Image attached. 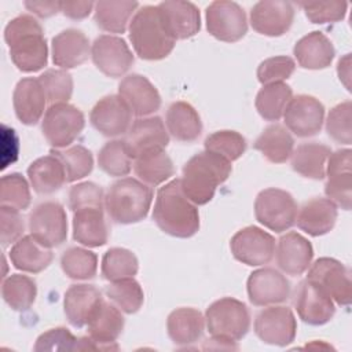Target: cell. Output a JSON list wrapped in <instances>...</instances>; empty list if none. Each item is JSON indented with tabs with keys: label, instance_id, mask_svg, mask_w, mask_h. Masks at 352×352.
Wrapping results in <instances>:
<instances>
[{
	"label": "cell",
	"instance_id": "obj_48",
	"mask_svg": "<svg viewBox=\"0 0 352 352\" xmlns=\"http://www.w3.org/2000/svg\"><path fill=\"white\" fill-rule=\"evenodd\" d=\"M205 150L232 162L245 153L246 139L236 131H217L205 139Z\"/></svg>",
	"mask_w": 352,
	"mask_h": 352
},
{
	"label": "cell",
	"instance_id": "obj_17",
	"mask_svg": "<svg viewBox=\"0 0 352 352\" xmlns=\"http://www.w3.org/2000/svg\"><path fill=\"white\" fill-rule=\"evenodd\" d=\"M249 301L256 307H268L286 301L290 296V282L275 268L264 267L253 271L246 283Z\"/></svg>",
	"mask_w": 352,
	"mask_h": 352
},
{
	"label": "cell",
	"instance_id": "obj_33",
	"mask_svg": "<svg viewBox=\"0 0 352 352\" xmlns=\"http://www.w3.org/2000/svg\"><path fill=\"white\" fill-rule=\"evenodd\" d=\"M205 329V316L195 308H176L168 315L166 330L173 344L186 346L197 342Z\"/></svg>",
	"mask_w": 352,
	"mask_h": 352
},
{
	"label": "cell",
	"instance_id": "obj_46",
	"mask_svg": "<svg viewBox=\"0 0 352 352\" xmlns=\"http://www.w3.org/2000/svg\"><path fill=\"white\" fill-rule=\"evenodd\" d=\"M51 154L56 155L60 160L65 168L67 183L77 182L92 172V168H94L92 153L81 144L70 146L66 148H52Z\"/></svg>",
	"mask_w": 352,
	"mask_h": 352
},
{
	"label": "cell",
	"instance_id": "obj_42",
	"mask_svg": "<svg viewBox=\"0 0 352 352\" xmlns=\"http://www.w3.org/2000/svg\"><path fill=\"white\" fill-rule=\"evenodd\" d=\"M132 164L133 155L125 140H110L99 150L98 165L109 176H126L132 169Z\"/></svg>",
	"mask_w": 352,
	"mask_h": 352
},
{
	"label": "cell",
	"instance_id": "obj_25",
	"mask_svg": "<svg viewBox=\"0 0 352 352\" xmlns=\"http://www.w3.org/2000/svg\"><path fill=\"white\" fill-rule=\"evenodd\" d=\"M161 18L175 40H186L195 36L201 29V14L190 1L169 0L158 6Z\"/></svg>",
	"mask_w": 352,
	"mask_h": 352
},
{
	"label": "cell",
	"instance_id": "obj_35",
	"mask_svg": "<svg viewBox=\"0 0 352 352\" xmlns=\"http://www.w3.org/2000/svg\"><path fill=\"white\" fill-rule=\"evenodd\" d=\"M330 154V147L323 143H302L292 153V168L304 177L322 180L326 177V165Z\"/></svg>",
	"mask_w": 352,
	"mask_h": 352
},
{
	"label": "cell",
	"instance_id": "obj_18",
	"mask_svg": "<svg viewBox=\"0 0 352 352\" xmlns=\"http://www.w3.org/2000/svg\"><path fill=\"white\" fill-rule=\"evenodd\" d=\"M327 182L324 192L330 201L344 210L352 204V151L341 148L330 154L326 165Z\"/></svg>",
	"mask_w": 352,
	"mask_h": 352
},
{
	"label": "cell",
	"instance_id": "obj_28",
	"mask_svg": "<svg viewBox=\"0 0 352 352\" xmlns=\"http://www.w3.org/2000/svg\"><path fill=\"white\" fill-rule=\"evenodd\" d=\"M47 98L38 78L25 77L15 85L12 104L16 118L25 125H34L45 110Z\"/></svg>",
	"mask_w": 352,
	"mask_h": 352
},
{
	"label": "cell",
	"instance_id": "obj_56",
	"mask_svg": "<svg viewBox=\"0 0 352 352\" xmlns=\"http://www.w3.org/2000/svg\"><path fill=\"white\" fill-rule=\"evenodd\" d=\"M94 7L92 1H66L62 3V12L70 19H84L94 11Z\"/></svg>",
	"mask_w": 352,
	"mask_h": 352
},
{
	"label": "cell",
	"instance_id": "obj_41",
	"mask_svg": "<svg viewBox=\"0 0 352 352\" xmlns=\"http://www.w3.org/2000/svg\"><path fill=\"white\" fill-rule=\"evenodd\" d=\"M1 296L11 309L26 311L36 300L37 285L34 279L28 275L12 274L3 280Z\"/></svg>",
	"mask_w": 352,
	"mask_h": 352
},
{
	"label": "cell",
	"instance_id": "obj_40",
	"mask_svg": "<svg viewBox=\"0 0 352 352\" xmlns=\"http://www.w3.org/2000/svg\"><path fill=\"white\" fill-rule=\"evenodd\" d=\"M293 98V89L285 82L263 85L257 92L254 106L257 113L267 121H278Z\"/></svg>",
	"mask_w": 352,
	"mask_h": 352
},
{
	"label": "cell",
	"instance_id": "obj_53",
	"mask_svg": "<svg viewBox=\"0 0 352 352\" xmlns=\"http://www.w3.org/2000/svg\"><path fill=\"white\" fill-rule=\"evenodd\" d=\"M103 188L92 182H82L73 186L69 191V208L74 212L81 208H104Z\"/></svg>",
	"mask_w": 352,
	"mask_h": 352
},
{
	"label": "cell",
	"instance_id": "obj_49",
	"mask_svg": "<svg viewBox=\"0 0 352 352\" xmlns=\"http://www.w3.org/2000/svg\"><path fill=\"white\" fill-rule=\"evenodd\" d=\"M38 81L44 89L47 102L51 104L67 103L73 94V78L67 70L48 69L40 77Z\"/></svg>",
	"mask_w": 352,
	"mask_h": 352
},
{
	"label": "cell",
	"instance_id": "obj_21",
	"mask_svg": "<svg viewBox=\"0 0 352 352\" xmlns=\"http://www.w3.org/2000/svg\"><path fill=\"white\" fill-rule=\"evenodd\" d=\"M118 95L138 117H148L161 107L158 89L142 74L133 73L124 77L118 85Z\"/></svg>",
	"mask_w": 352,
	"mask_h": 352
},
{
	"label": "cell",
	"instance_id": "obj_6",
	"mask_svg": "<svg viewBox=\"0 0 352 352\" xmlns=\"http://www.w3.org/2000/svg\"><path fill=\"white\" fill-rule=\"evenodd\" d=\"M205 324L212 338L232 346V342L242 340L248 334L250 312L245 302L232 297H223L208 307Z\"/></svg>",
	"mask_w": 352,
	"mask_h": 352
},
{
	"label": "cell",
	"instance_id": "obj_51",
	"mask_svg": "<svg viewBox=\"0 0 352 352\" xmlns=\"http://www.w3.org/2000/svg\"><path fill=\"white\" fill-rule=\"evenodd\" d=\"M296 69V63L290 56L279 55L264 59L257 67V78L263 85L283 82Z\"/></svg>",
	"mask_w": 352,
	"mask_h": 352
},
{
	"label": "cell",
	"instance_id": "obj_26",
	"mask_svg": "<svg viewBox=\"0 0 352 352\" xmlns=\"http://www.w3.org/2000/svg\"><path fill=\"white\" fill-rule=\"evenodd\" d=\"M52 62L63 70L74 69L91 55V44L88 37L78 29H66L52 37L51 43Z\"/></svg>",
	"mask_w": 352,
	"mask_h": 352
},
{
	"label": "cell",
	"instance_id": "obj_9",
	"mask_svg": "<svg viewBox=\"0 0 352 352\" xmlns=\"http://www.w3.org/2000/svg\"><path fill=\"white\" fill-rule=\"evenodd\" d=\"M205 18L208 32L220 41L235 43L248 33L246 14L235 1H212L206 7Z\"/></svg>",
	"mask_w": 352,
	"mask_h": 352
},
{
	"label": "cell",
	"instance_id": "obj_39",
	"mask_svg": "<svg viewBox=\"0 0 352 352\" xmlns=\"http://www.w3.org/2000/svg\"><path fill=\"white\" fill-rule=\"evenodd\" d=\"M133 170L139 180L147 186H158L175 173L173 162L165 150H154L136 157Z\"/></svg>",
	"mask_w": 352,
	"mask_h": 352
},
{
	"label": "cell",
	"instance_id": "obj_23",
	"mask_svg": "<svg viewBox=\"0 0 352 352\" xmlns=\"http://www.w3.org/2000/svg\"><path fill=\"white\" fill-rule=\"evenodd\" d=\"M88 326V336L96 345V349H118L116 340L124 329V316L121 309L113 302L102 301L98 309L91 316Z\"/></svg>",
	"mask_w": 352,
	"mask_h": 352
},
{
	"label": "cell",
	"instance_id": "obj_1",
	"mask_svg": "<svg viewBox=\"0 0 352 352\" xmlns=\"http://www.w3.org/2000/svg\"><path fill=\"white\" fill-rule=\"evenodd\" d=\"M153 220L161 231L176 238H190L199 230V213L182 190L180 179L162 186L154 202Z\"/></svg>",
	"mask_w": 352,
	"mask_h": 352
},
{
	"label": "cell",
	"instance_id": "obj_2",
	"mask_svg": "<svg viewBox=\"0 0 352 352\" xmlns=\"http://www.w3.org/2000/svg\"><path fill=\"white\" fill-rule=\"evenodd\" d=\"M4 40L18 70L34 73L47 66L48 47L43 26L34 16L25 14L11 19L4 29Z\"/></svg>",
	"mask_w": 352,
	"mask_h": 352
},
{
	"label": "cell",
	"instance_id": "obj_15",
	"mask_svg": "<svg viewBox=\"0 0 352 352\" xmlns=\"http://www.w3.org/2000/svg\"><path fill=\"white\" fill-rule=\"evenodd\" d=\"M287 131L298 138H309L320 132L324 121V106L311 95H297L290 99L283 113Z\"/></svg>",
	"mask_w": 352,
	"mask_h": 352
},
{
	"label": "cell",
	"instance_id": "obj_7",
	"mask_svg": "<svg viewBox=\"0 0 352 352\" xmlns=\"http://www.w3.org/2000/svg\"><path fill=\"white\" fill-rule=\"evenodd\" d=\"M297 212L298 206L293 195L280 188H265L254 201L256 220L275 232L287 231L296 223Z\"/></svg>",
	"mask_w": 352,
	"mask_h": 352
},
{
	"label": "cell",
	"instance_id": "obj_50",
	"mask_svg": "<svg viewBox=\"0 0 352 352\" xmlns=\"http://www.w3.org/2000/svg\"><path fill=\"white\" fill-rule=\"evenodd\" d=\"M327 135L337 143L351 144V100H345L334 106L326 120Z\"/></svg>",
	"mask_w": 352,
	"mask_h": 352
},
{
	"label": "cell",
	"instance_id": "obj_14",
	"mask_svg": "<svg viewBox=\"0 0 352 352\" xmlns=\"http://www.w3.org/2000/svg\"><path fill=\"white\" fill-rule=\"evenodd\" d=\"M91 58L95 66L107 77L124 76L133 65V54L122 37L102 34L91 45Z\"/></svg>",
	"mask_w": 352,
	"mask_h": 352
},
{
	"label": "cell",
	"instance_id": "obj_54",
	"mask_svg": "<svg viewBox=\"0 0 352 352\" xmlns=\"http://www.w3.org/2000/svg\"><path fill=\"white\" fill-rule=\"evenodd\" d=\"M78 338L66 327H55L44 331L36 340L34 351H76Z\"/></svg>",
	"mask_w": 352,
	"mask_h": 352
},
{
	"label": "cell",
	"instance_id": "obj_24",
	"mask_svg": "<svg viewBox=\"0 0 352 352\" xmlns=\"http://www.w3.org/2000/svg\"><path fill=\"white\" fill-rule=\"evenodd\" d=\"M276 248V264L287 275L304 274L312 261L314 248L311 242L298 232L290 231L282 235Z\"/></svg>",
	"mask_w": 352,
	"mask_h": 352
},
{
	"label": "cell",
	"instance_id": "obj_37",
	"mask_svg": "<svg viewBox=\"0 0 352 352\" xmlns=\"http://www.w3.org/2000/svg\"><path fill=\"white\" fill-rule=\"evenodd\" d=\"M253 147L272 164L286 162L294 150V139L280 124L268 125L256 139Z\"/></svg>",
	"mask_w": 352,
	"mask_h": 352
},
{
	"label": "cell",
	"instance_id": "obj_11",
	"mask_svg": "<svg viewBox=\"0 0 352 352\" xmlns=\"http://www.w3.org/2000/svg\"><path fill=\"white\" fill-rule=\"evenodd\" d=\"M307 279L319 285L338 305H349L352 282L349 270L333 257H320L309 265Z\"/></svg>",
	"mask_w": 352,
	"mask_h": 352
},
{
	"label": "cell",
	"instance_id": "obj_3",
	"mask_svg": "<svg viewBox=\"0 0 352 352\" xmlns=\"http://www.w3.org/2000/svg\"><path fill=\"white\" fill-rule=\"evenodd\" d=\"M232 170L228 160L210 151L192 155L183 166L182 190L195 205H205L214 197L216 188L224 183Z\"/></svg>",
	"mask_w": 352,
	"mask_h": 352
},
{
	"label": "cell",
	"instance_id": "obj_20",
	"mask_svg": "<svg viewBox=\"0 0 352 352\" xmlns=\"http://www.w3.org/2000/svg\"><path fill=\"white\" fill-rule=\"evenodd\" d=\"M89 121L98 132L114 138L128 132L132 125V111L120 95H107L92 107Z\"/></svg>",
	"mask_w": 352,
	"mask_h": 352
},
{
	"label": "cell",
	"instance_id": "obj_29",
	"mask_svg": "<svg viewBox=\"0 0 352 352\" xmlns=\"http://www.w3.org/2000/svg\"><path fill=\"white\" fill-rule=\"evenodd\" d=\"M337 205L329 198H312L297 212L298 228L311 236H320L333 230L337 221Z\"/></svg>",
	"mask_w": 352,
	"mask_h": 352
},
{
	"label": "cell",
	"instance_id": "obj_34",
	"mask_svg": "<svg viewBox=\"0 0 352 352\" xmlns=\"http://www.w3.org/2000/svg\"><path fill=\"white\" fill-rule=\"evenodd\" d=\"M165 124L168 133L184 143L195 142L202 132V121L198 111L184 100L173 102L168 107Z\"/></svg>",
	"mask_w": 352,
	"mask_h": 352
},
{
	"label": "cell",
	"instance_id": "obj_52",
	"mask_svg": "<svg viewBox=\"0 0 352 352\" xmlns=\"http://www.w3.org/2000/svg\"><path fill=\"white\" fill-rule=\"evenodd\" d=\"M305 16L312 23H336L346 15V1H326V3H300Z\"/></svg>",
	"mask_w": 352,
	"mask_h": 352
},
{
	"label": "cell",
	"instance_id": "obj_22",
	"mask_svg": "<svg viewBox=\"0 0 352 352\" xmlns=\"http://www.w3.org/2000/svg\"><path fill=\"white\" fill-rule=\"evenodd\" d=\"M124 140L135 160L148 151L165 150L169 143V133L160 117H143L132 122Z\"/></svg>",
	"mask_w": 352,
	"mask_h": 352
},
{
	"label": "cell",
	"instance_id": "obj_8",
	"mask_svg": "<svg viewBox=\"0 0 352 352\" xmlns=\"http://www.w3.org/2000/svg\"><path fill=\"white\" fill-rule=\"evenodd\" d=\"M84 125L85 118L78 107L69 103H56L45 110L41 131L54 148H66L80 136Z\"/></svg>",
	"mask_w": 352,
	"mask_h": 352
},
{
	"label": "cell",
	"instance_id": "obj_27",
	"mask_svg": "<svg viewBox=\"0 0 352 352\" xmlns=\"http://www.w3.org/2000/svg\"><path fill=\"white\" fill-rule=\"evenodd\" d=\"M102 301V293L94 285H72L63 298V309L67 322L78 329L87 326Z\"/></svg>",
	"mask_w": 352,
	"mask_h": 352
},
{
	"label": "cell",
	"instance_id": "obj_32",
	"mask_svg": "<svg viewBox=\"0 0 352 352\" xmlns=\"http://www.w3.org/2000/svg\"><path fill=\"white\" fill-rule=\"evenodd\" d=\"M8 256L16 270L29 274L44 271L54 258L51 248L38 242L32 234L19 238L11 246Z\"/></svg>",
	"mask_w": 352,
	"mask_h": 352
},
{
	"label": "cell",
	"instance_id": "obj_5",
	"mask_svg": "<svg viewBox=\"0 0 352 352\" xmlns=\"http://www.w3.org/2000/svg\"><path fill=\"white\" fill-rule=\"evenodd\" d=\"M151 202V187L133 177H122L114 182L104 197L107 214L118 224H132L143 220Z\"/></svg>",
	"mask_w": 352,
	"mask_h": 352
},
{
	"label": "cell",
	"instance_id": "obj_55",
	"mask_svg": "<svg viewBox=\"0 0 352 352\" xmlns=\"http://www.w3.org/2000/svg\"><path fill=\"white\" fill-rule=\"evenodd\" d=\"M19 212L12 208L0 206V241L3 249L22 238L25 224Z\"/></svg>",
	"mask_w": 352,
	"mask_h": 352
},
{
	"label": "cell",
	"instance_id": "obj_31",
	"mask_svg": "<svg viewBox=\"0 0 352 352\" xmlns=\"http://www.w3.org/2000/svg\"><path fill=\"white\" fill-rule=\"evenodd\" d=\"M293 54L302 69L319 70L331 65L336 50L326 34L315 30L305 34L296 43Z\"/></svg>",
	"mask_w": 352,
	"mask_h": 352
},
{
	"label": "cell",
	"instance_id": "obj_38",
	"mask_svg": "<svg viewBox=\"0 0 352 352\" xmlns=\"http://www.w3.org/2000/svg\"><path fill=\"white\" fill-rule=\"evenodd\" d=\"M138 1H98L95 3V23L109 33H124L135 15Z\"/></svg>",
	"mask_w": 352,
	"mask_h": 352
},
{
	"label": "cell",
	"instance_id": "obj_47",
	"mask_svg": "<svg viewBox=\"0 0 352 352\" xmlns=\"http://www.w3.org/2000/svg\"><path fill=\"white\" fill-rule=\"evenodd\" d=\"M32 201L28 180L21 173H10L0 180V206L25 210Z\"/></svg>",
	"mask_w": 352,
	"mask_h": 352
},
{
	"label": "cell",
	"instance_id": "obj_13",
	"mask_svg": "<svg viewBox=\"0 0 352 352\" xmlns=\"http://www.w3.org/2000/svg\"><path fill=\"white\" fill-rule=\"evenodd\" d=\"M230 248L238 261L250 267H258L272 260L275 254V239L267 231L256 226H249L234 234Z\"/></svg>",
	"mask_w": 352,
	"mask_h": 352
},
{
	"label": "cell",
	"instance_id": "obj_45",
	"mask_svg": "<svg viewBox=\"0 0 352 352\" xmlns=\"http://www.w3.org/2000/svg\"><path fill=\"white\" fill-rule=\"evenodd\" d=\"M104 293L107 298L125 314L138 312L144 302V292L140 283L133 278L110 282Z\"/></svg>",
	"mask_w": 352,
	"mask_h": 352
},
{
	"label": "cell",
	"instance_id": "obj_12",
	"mask_svg": "<svg viewBox=\"0 0 352 352\" xmlns=\"http://www.w3.org/2000/svg\"><path fill=\"white\" fill-rule=\"evenodd\" d=\"M254 333L265 344L286 346L297 333V320L293 311L283 305H268L254 319Z\"/></svg>",
	"mask_w": 352,
	"mask_h": 352
},
{
	"label": "cell",
	"instance_id": "obj_10",
	"mask_svg": "<svg viewBox=\"0 0 352 352\" xmlns=\"http://www.w3.org/2000/svg\"><path fill=\"white\" fill-rule=\"evenodd\" d=\"M29 231L43 245L55 248L67 238V216L56 201L38 204L29 214Z\"/></svg>",
	"mask_w": 352,
	"mask_h": 352
},
{
	"label": "cell",
	"instance_id": "obj_58",
	"mask_svg": "<svg viewBox=\"0 0 352 352\" xmlns=\"http://www.w3.org/2000/svg\"><path fill=\"white\" fill-rule=\"evenodd\" d=\"M351 54H346L342 59L338 60V66H337V73L340 80L345 84L346 89H349V56Z\"/></svg>",
	"mask_w": 352,
	"mask_h": 352
},
{
	"label": "cell",
	"instance_id": "obj_44",
	"mask_svg": "<svg viewBox=\"0 0 352 352\" xmlns=\"http://www.w3.org/2000/svg\"><path fill=\"white\" fill-rule=\"evenodd\" d=\"M60 267L65 275L70 279H92L98 270V256L88 249L72 246L62 253Z\"/></svg>",
	"mask_w": 352,
	"mask_h": 352
},
{
	"label": "cell",
	"instance_id": "obj_19",
	"mask_svg": "<svg viewBox=\"0 0 352 352\" xmlns=\"http://www.w3.org/2000/svg\"><path fill=\"white\" fill-rule=\"evenodd\" d=\"M294 19V7L290 1L263 0L250 10V25L263 36H283Z\"/></svg>",
	"mask_w": 352,
	"mask_h": 352
},
{
	"label": "cell",
	"instance_id": "obj_57",
	"mask_svg": "<svg viewBox=\"0 0 352 352\" xmlns=\"http://www.w3.org/2000/svg\"><path fill=\"white\" fill-rule=\"evenodd\" d=\"M25 7L40 18H48L62 11L60 1H25Z\"/></svg>",
	"mask_w": 352,
	"mask_h": 352
},
{
	"label": "cell",
	"instance_id": "obj_30",
	"mask_svg": "<svg viewBox=\"0 0 352 352\" xmlns=\"http://www.w3.org/2000/svg\"><path fill=\"white\" fill-rule=\"evenodd\" d=\"M104 208L91 206L73 212V238L87 248H99L109 241Z\"/></svg>",
	"mask_w": 352,
	"mask_h": 352
},
{
	"label": "cell",
	"instance_id": "obj_36",
	"mask_svg": "<svg viewBox=\"0 0 352 352\" xmlns=\"http://www.w3.org/2000/svg\"><path fill=\"white\" fill-rule=\"evenodd\" d=\"M28 177L33 190L44 195L58 191L67 183L65 168L60 160L54 154L33 161L28 168Z\"/></svg>",
	"mask_w": 352,
	"mask_h": 352
},
{
	"label": "cell",
	"instance_id": "obj_43",
	"mask_svg": "<svg viewBox=\"0 0 352 352\" xmlns=\"http://www.w3.org/2000/svg\"><path fill=\"white\" fill-rule=\"evenodd\" d=\"M138 257L128 249L111 248L103 254L100 272L102 276L109 282L133 278L138 274Z\"/></svg>",
	"mask_w": 352,
	"mask_h": 352
},
{
	"label": "cell",
	"instance_id": "obj_16",
	"mask_svg": "<svg viewBox=\"0 0 352 352\" xmlns=\"http://www.w3.org/2000/svg\"><path fill=\"white\" fill-rule=\"evenodd\" d=\"M294 307L300 319L311 326L326 324L336 314L331 297L309 279L300 282L294 296Z\"/></svg>",
	"mask_w": 352,
	"mask_h": 352
},
{
	"label": "cell",
	"instance_id": "obj_4",
	"mask_svg": "<svg viewBox=\"0 0 352 352\" xmlns=\"http://www.w3.org/2000/svg\"><path fill=\"white\" fill-rule=\"evenodd\" d=\"M129 40L136 55L144 60H161L175 48L157 6L140 7L129 22Z\"/></svg>",
	"mask_w": 352,
	"mask_h": 352
}]
</instances>
